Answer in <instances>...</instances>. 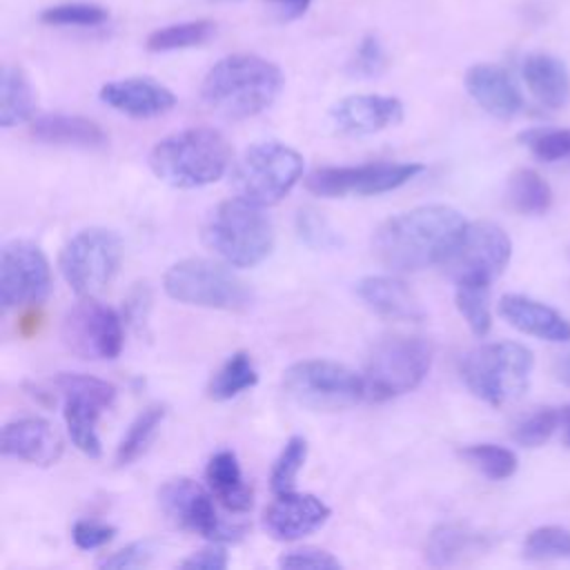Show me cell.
Segmentation results:
<instances>
[{
    "instance_id": "obj_1",
    "label": "cell",
    "mask_w": 570,
    "mask_h": 570,
    "mask_svg": "<svg viewBox=\"0 0 570 570\" xmlns=\"http://www.w3.org/2000/svg\"><path fill=\"white\" fill-rule=\"evenodd\" d=\"M465 225L461 212L450 205H419L383 220L372 236V252L394 272L443 265Z\"/></svg>"
},
{
    "instance_id": "obj_2",
    "label": "cell",
    "mask_w": 570,
    "mask_h": 570,
    "mask_svg": "<svg viewBox=\"0 0 570 570\" xmlns=\"http://www.w3.org/2000/svg\"><path fill=\"white\" fill-rule=\"evenodd\" d=\"M283 85L285 76L276 62L256 53H229L203 78L200 98L214 114L245 120L272 107Z\"/></svg>"
},
{
    "instance_id": "obj_3",
    "label": "cell",
    "mask_w": 570,
    "mask_h": 570,
    "mask_svg": "<svg viewBox=\"0 0 570 570\" xmlns=\"http://www.w3.org/2000/svg\"><path fill=\"white\" fill-rule=\"evenodd\" d=\"M232 163L227 138L214 127H189L158 140L149 151L154 176L178 189H196L223 178Z\"/></svg>"
},
{
    "instance_id": "obj_4",
    "label": "cell",
    "mask_w": 570,
    "mask_h": 570,
    "mask_svg": "<svg viewBox=\"0 0 570 570\" xmlns=\"http://www.w3.org/2000/svg\"><path fill=\"white\" fill-rule=\"evenodd\" d=\"M203 240L227 265L254 267L274 249V225L261 205L236 196L214 207Z\"/></svg>"
},
{
    "instance_id": "obj_5",
    "label": "cell",
    "mask_w": 570,
    "mask_h": 570,
    "mask_svg": "<svg viewBox=\"0 0 570 570\" xmlns=\"http://www.w3.org/2000/svg\"><path fill=\"white\" fill-rule=\"evenodd\" d=\"M534 367L532 352L514 341L481 345L461 358L459 372L468 390L490 405L519 399Z\"/></svg>"
},
{
    "instance_id": "obj_6",
    "label": "cell",
    "mask_w": 570,
    "mask_h": 570,
    "mask_svg": "<svg viewBox=\"0 0 570 570\" xmlns=\"http://www.w3.org/2000/svg\"><path fill=\"white\" fill-rule=\"evenodd\" d=\"M169 298L223 312H247L254 305L252 287L229 267L207 258H183L163 278Z\"/></svg>"
},
{
    "instance_id": "obj_7",
    "label": "cell",
    "mask_w": 570,
    "mask_h": 570,
    "mask_svg": "<svg viewBox=\"0 0 570 570\" xmlns=\"http://www.w3.org/2000/svg\"><path fill=\"white\" fill-rule=\"evenodd\" d=\"M303 176V156L278 140L249 145L232 171L234 191L261 207L276 205Z\"/></svg>"
},
{
    "instance_id": "obj_8",
    "label": "cell",
    "mask_w": 570,
    "mask_h": 570,
    "mask_svg": "<svg viewBox=\"0 0 570 570\" xmlns=\"http://www.w3.org/2000/svg\"><path fill=\"white\" fill-rule=\"evenodd\" d=\"M432 365V345L421 336H387L374 345L365 365V399L383 403L412 392Z\"/></svg>"
},
{
    "instance_id": "obj_9",
    "label": "cell",
    "mask_w": 570,
    "mask_h": 570,
    "mask_svg": "<svg viewBox=\"0 0 570 570\" xmlns=\"http://www.w3.org/2000/svg\"><path fill=\"white\" fill-rule=\"evenodd\" d=\"M285 394L309 410L334 412L365 399V381L352 367L330 358H305L283 372Z\"/></svg>"
},
{
    "instance_id": "obj_10",
    "label": "cell",
    "mask_w": 570,
    "mask_h": 570,
    "mask_svg": "<svg viewBox=\"0 0 570 570\" xmlns=\"http://www.w3.org/2000/svg\"><path fill=\"white\" fill-rule=\"evenodd\" d=\"M122 263V240L114 229L87 227L73 234L58 258L67 285L82 298H94L116 278Z\"/></svg>"
},
{
    "instance_id": "obj_11",
    "label": "cell",
    "mask_w": 570,
    "mask_h": 570,
    "mask_svg": "<svg viewBox=\"0 0 570 570\" xmlns=\"http://www.w3.org/2000/svg\"><path fill=\"white\" fill-rule=\"evenodd\" d=\"M56 387L65 399L62 414L73 445L89 459H98L102 448L96 428L102 412L114 405L116 387L105 379L76 372H60Z\"/></svg>"
},
{
    "instance_id": "obj_12",
    "label": "cell",
    "mask_w": 570,
    "mask_h": 570,
    "mask_svg": "<svg viewBox=\"0 0 570 570\" xmlns=\"http://www.w3.org/2000/svg\"><path fill=\"white\" fill-rule=\"evenodd\" d=\"M425 167L421 163H363L343 167H316L305 178V187L323 198L376 196L410 183Z\"/></svg>"
},
{
    "instance_id": "obj_13",
    "label": "cell",
    "mask_w": 570,
    "mask_h": 570,
    "mask_svg": "<svg viewBox=\"0 0 570 570\" xmlns=\"http://www.w3.org/2000/svg\"><path fill=\"white\" fill-rule=\"evenodd\" d=\"M512 256L510 236L494 223L465 225L456 245L443 261L445 274L454 283H492L503 274Z\"/></svg>"
},
{
    "instance_id": "obj_14",
    "label": "cell",
    "mask_w": 570,
    "mask_h": 570,
    "mask_svg": "<svg viewBox=\"0 0 570 570\" xmlns=\"http://www.w3.org/2000/svg\"><path fill=\"white\" fill-rule=\"evenodd\" d=\"M214 494L187 476L171 479L158 490V505L167 519L176 525L191 530L209 541H238L247 532V525L232 523L218 517L214 508Z\"/></svg>"
},
{
    "instance_id": "obj_15",
    "label": "cell",
    "mask_w": 570,
    "mask_h": 570,
    "mask_svg": "<svg viewBox=\"0 0 570 570\" xmlns=\"http://www.w3.org/2000/svg\"><path fill=\"white\" fill-rule=\"evenodd\" d=\"M60 336L65 347L80 358L111 361L122 350L120 316L91 298H85L65 314Z\"/></svg>"
},
{
    "instance_id": "obj_16",
    "label": "cell",
    "mask_w": 570,
    "mask_h": 570,
    "mask_svg": "<svg viewBox=\"0 0 570 570\" xmlns=\"http://www.w3.org/2000/svg\"><path fill=\"white\" fill-rule=\"evenodd\" d=\"M51 292V267L31 240H11L0 254V303L4 309L38 305Z\"/></svg>"
},
{
    "instance_id": "obj_17",
    "label": "cell",
    "mask_w": 570,
    "mask_h": 570,
    "mask_svg": "<svg viewBox=\"0 0 570 570\" xmlns=\"http://www.w3.org/2000/svg\"><path fill=\"white\" fill-rule=\"evenodd\" d=\"M330 120L343 134L367 136L399 125L403 120V102L394 96L354 94L332 105Z\"/></svg>"
},
{
    "instance_id": "obj_18",
    "label": "cell",
    "mask_w": 570,
    "mask_h": 570,
    "mask_svg": "<svg viewBox=\"0 0 570 570\" xmlns=\"http://www.w3.org/2000/svg\"><path fill=\"white\" fill-rule=\"evenodd\" d=\"M330 519V505L316 494L283 492L267 505L263 521L267 532L281 541H296L312 534Z\"/></svg>"
},
{
    "instance_id": "obj_19",
    "label": "cell",
    "mask_w": 570,
    "mask_h": 570,
    "mask_svg": "<svg viewBox=\"0 0 570 570\" xmlns=\"http://www.w3.org/2000/svg\"><path fill=\"white\" fill-rule=\"evenodd\" d=\"M60 432L45 419L27 416L9 421L2 428V454L31 465H53L62 454Z\"/></svg>"
},
{
    "instance_id": "obj_20",
    "label": "cell",
    "mask_w": 570,
    "mask_h": 570,
    "mask_svg": "<svg viewBox=\"0 0 570 570\" xmlns=\"http://www.w3.org/2000/svg\"><path fill=\"white\" fill-rule=\"evenodd\" d=\"M100 100L131 118H156L171 111L176 105V96L169 87L145 76L105 82L100 87Z\"/></svg>"
},
{
    "instance_id": "obj_21",
    "label": "cell",
    "mask_w": 570,
    "mask_h": 570,
    "mask_svg": "<svg viewBox=\"0 0 570 570\" xmlns=\"http://www.w3.org/2000/svg\"><path fill=\"white\" fill-rule=\"evenodd\" d=\"M463 85L470 98L490 116L510 120L523 109V96L514 78L499 65L479 62L465 71Z\"/></svg>"
},
{
    "instance_id": "obj_22",
    "label": "cell",
    "mask_w": 570,
    "mask_h": 570,
    "mask_svg": "<svg viewBox=\"0 0 570 570\" xmlns=\"http://www.w3.org/2000/svg\"><path fill=\"white\" fill-rule=\"evenodd\" d=\"M499 314L508 321L514 330L550 341V343H566L570 341V321L557 312L554 307L534 301L523 294H505L499 301Z\"/></svg>"
},
{
    "instance_id": "obj_23",
    "label": "cell",
    "mask_w": 570,
    "mask_h": 570,
    "mask_svg": "<svg viewBox=\"0 0 570 570\" xmlns=\"http://www.w3.org/2000/svg\"><path fill=\"white\" fill-rule=\"evenodd\" d=\"M29 134L42 145L73 147V149H105L109 145L107 131L91 118L78 114H45L31 118Z\"/></svg>"
},
{
    "instance_id": "obj_24",
    "label": "cell",
    "mask_w": 570,
    "mask_h": 570,
    "mask_svg": "<svg viewBox=\"0 0 570 570\" xmlns=\"http://www.w3.org/2000/svg\"><path fill=\"white\" fill-rule=\"evenodd\" d=\"M356 296L379 316L390 321H421L423 307L414 289L394 276H365L356 283Z\"/></svg>"
},
{
    "instance_id": "obj_25",
    "label": "cell",
    "mask_w": 570,
    "mask_h": 570,
    "mask_svg": "<svg viewBox=\"0 0 570 570\" xmlns=\"http://www.w3.org/2000/svg\"><path fill=\"white\" fill-rule=\"evenodd\" d=\"M530 94L550 109H561L570 102V73L566 65L550 53H530L521 67Z\"/></svg>"
},
{
    "instance_id": "obj_26",
    "label": "cell",
    "mask_w": 570,
    "mask_h": 570,
    "mask_svg": "<svg viewBox=\"0 0 570 570\" xmlns=\"http://www.w3.org/2000/svg\"><path fill=\"white\" fill-rule=\"evenodd\" d=\"M205 479L214 499L229 512H247L252 508V488L245 483L232 450H220L209 459Z\"/></svg>"
},
{
    "instance_id": "obj_27",
    "label": "cell",
    "mask_w": 570,
    "mask_h": 570,
    "mask_svg": "<svg viewBox=\"0 0 570 570\" xmlns=\"http://www.w3.org/2000/svg\"><path fill=\"white\" fill-rule=\"evenodd\" d=\"M488 550V539L463 525L443 523L425 541V561L430 566H454Z\"/></svg>"
},
{
    "instance_id": "obj_28",
    "label": "cell",
    "mask_w": 570,
    "mask_h": 570,
    "mask_svg": "<svg viewBox=\"0 0 570 570\" xmlns=\"http://www.w3.org/2000/svg\"><path fill=\"white\" fill-rule=\"evenodd\" d=\"M36 94L29 76L18 65H4L0 73V125L13 127L33 118Z\"/></svg>"
},
{
    "instance_id": "obj_29",
    "label": "cell",
    "mask_w": 570,
    "mask_h": 570,
    "mask_svg": "<svg viewBox=\"0 0 570 570\" xmlns=\"http://www.w3.org/2000/svg\"><path fill=\"white\" fill-rule=\"evenodd\" d=\"M216 36V22L200 18V20H187V22H174L165 24L160 29H154L147 40L145 49L151 53H165V51H180L191 47H203Z\"/></svg>"
},
{
    "instance_id": "obj_30",
    "label": "cell",
    "mask_w": 570,
    "mask_h": 570,
    "mask_svg": "<svg viewBox=\"0 0 570 570\" xmlns=\"http://www.w3.org/2000/svg\"><path fill=\"white\" fill-rule=\"evenodd\" d=\"M508 203L525 216L546 214L552 205V189L534 169H517L508 180Z\"/></svg>"
},
{
    "instance_id": "obj_31",
    "label": "cell",
    "mask_w": 570,
    "mask_h": 570,
    "mask_svg": "<svg viewBox=\"0 0 570 570\" xmlns=\"http://www.w3.org/2000/svg\"><path fill=\"white\" fill-rule=\"evenodd\" d=\"M256 383H258V372L254 367L252 356L247 352H234L212 376L207 392L214 401H229L240 392L254 387Z\"/></svg>"
},
{
    "instance_id": "obj_32",
    "label": "cell",
    "mask_w": 570,
    "mask_h": 570,
    "mask_svg": "<svg viewBox=\"0 0 570 570\" xmlns=\"http://www.w3.org/2000/svg\"><path fill=\"white\" fill-rule=\"evenodd\" d=\"M165 419V405L154 403L149 407H145L129 425V430L125 432V436L120 439L118 448H116V465H129L134 463L151 443L156 430L160 428Z\"/></svg>"
},
{
    "instance_id": "obj_33",
    "label": "cell",
    "mask_w": 570,
    "mask_h": 570,
    "mask_svg": "<svg viewBox=\"0 0 570 570\" xmlns=\"http://www.w3.org/2000/svg\"><path fill=\"white\" fill-rule=\"evenodd\" d=\"M456 292H454V301H456V309L463 316V321L468 323V327L476 334V336H485L492 327V314H490V283H474V281H465V283H454Z\"/></svg>"
},
{
    "instance_id": "obj_34",
    "label": "cell",
    "mask_w": 570,
    "mask_h": 570,
    "mask_svg": "<svg viewBox=\"0 0 570 570\" xmlns=\"http://www.w3.org/2000/svg\"><path fill=\"white\" fill-rule=\"evenodd\" d=\"M461 456L490 481H503L517 472V454L497 443H474L461 450Z\"/></svg>"
},
{
    "instance_id": "obj_35",
    "label": "cell",
    "mask_w": 570,
    "mask_h": 570,
    "mask_svg": "<svg viewBox=\"0 0 570 570\" xmlns=\"http://www.w3.org/2000/svg\"><path fill=\"white\" fill-rule=\"evenodd\" d=\"M523 557L530 561L570 559V530L561 525L534 528L523 541Z\"/></svg>"
},
{
    "instance_id": "obj_36",
    "label": "cell",
    "mask_w": 570,
    "mask_h": 570,
    "mask_svg": "<svg viewBox=\"0 0 570 570\" xmlns=\"http://www.w3.org/2000/svg\"><path fill=\"white\" fill-rule=\"evenodd\" d=\"M40 22L49 27H98L109 13L96 2H62L40 11Z\"/></svg>"
},
{
    "instance_id": "obj_37",
    "label": "cell",
    "mask_w": 570,
    "mask_h": 570,
    "mask_svg": "<svg viewBox=\"0 0 570 570\" xmlns=\"http://www.w3.org/2000/svg\"><path fill=\"white\" fill-rule=\"evenodd\" d=\"M519 140L543 163L570 160V129L532 127L521 131Z\"/></svg>"
},
{
    "instance_id": "obj_38",
    "label": "cell",
    "mask_w": 570,
    "mask_h": 570,
    "mask_svg": "<svg viewBox=\"0 0 570 570\" xmlns=\"http://www.w3.org/2000/svg\"><path fill=\"white\" fill-rule=\"evenodd\" d=\"M307 459V441L303 436H289L287 443L283 445L281 454L274 461L272 474H269V485L274 494L292 492L296 485V476L301 468L305 465Z\"/></svg>"
},
{
    "instance_id": "obj_39",
    "label": "cell",
    "mask_w": 570,
    "mask_h": 570,
    "mask_svg": "<svg viewBox=\"0 0 570 570\" xmlns=\"http://www.w3.org/2000/svg\"><path fill=\"white\" fill-rule=\"evenodd\" d=\"M561 425V410L537 407L534 412L521 416L512 428V439L523 448L543 445Z\"/></svg>"
},
{
    "instance_id": "obj_40",
    "label": "cell",
    "mask_w": 570,
    "mask_h": 570,
    "mask_svg": "<svg viewBox=\"0 0 570 570\" xmlns=\"http://www.w3.org/2000/svg\"><path fill=\"white\" fill-rule=\"evenodd\" d=\"M294 225L298 238L312 249H336L341 245V236L332 223L312 207H301L296 212Z\"/></svg>"
},
{
    "instance_id": "obj_41",
    "label": "cell",
    "mask_w": 570,
    "mask_h": 570,
    "mask_svg": "<svg viewBox=\"0 0 570 570\" xmlns=\"http://www.w3.org/2000/svg\"><path fill=\"white\" fill-rule=\"evenodd\" d=\"M385 67H387V56H385V49H383L381 40L374 33L363 36L361 42L356 45L350 62H347L350 76L376 78L385 71Z\"/></svg>"
},
{
    "instance_id": "obj_42",
    "label": "cell",
    "mask_w": 570,
    "mask_h": 570,
    "mask_svg": "<svg viewBox=\"0 0 570 570\" xmlns=\"http://www.w3.org/2000/svg\"><path fill=\"white\" fill-rule=\"evenodd\" d=\"M122 314L125 321L129 323V327L136 334H145L147 332V321H149V312H151V289L147 283H136L129 294L122 301Z\"/></svg>"
},
{
    "instance_id": "obj_43",
    "label": "cell",
    "mask_w": 570,
    "mask_h": 570,
    "mask_svg": "<svg viewBox=\"0 0 570 570\" xmlns=\"http://www.w3.org/2000/svg\"><path fill=\"white\" fill-rule=\"evenodd\" d=\"M281 568H314V570H336L343 563L327 550L321 548H301V550H289L281 554L278 559Z\"/></svg>"
},
{
    "instance_id": "obj_44",
    "label": "cell",
    "mask_w": 570,
    "mask_h": 570,
    "mask_svg": "<svg viewBox=\"0 0 570 570\" xmlns=\"http://www.w3.org/2000/svg\"><path fill=\"white\" fill-rule=\"evenodd\" d=\"M116 534L114 525L100 523V521H91V519H80L73 523L71 528V539L80 550H96L102 548L105 543H109Z\"/></svg>"
},
{
    "instance_id": "obj_45",
    "label": "cell",
    "mask_w": 570,
    "mask_h": 570,
    "mask_svg": "<svg viewBox=\"0 0 570 570\" xmlns=\"http://www.w3.org/2000/svg\"><path fill=\"white\" fill-rule=\"evenodd\" d=\"M154 557V548L149 541H136L129 543L116 552H111L109 557H105L102 561H98L100 568H114V570H127V568H142L145 563H149V559Z\"/></svg>"
},
{
    "instance_id": "obj_46",
    "label": "cell",
    "mask_w": 570,
    "mask_h": 570,
    "mask_svg": "<svg viewBox=\"0 0 570 570\" xmlns=\"http://www.w3.org/2000/svg\"><path fill=\"white\" fill-rule=\"evenodd\" d=\"M229 557L225 552V548H220L216 541L194 554H189L187 559L180 561V568H191V570H223L227 568Z\"/></svg>"
},
{
    "instance_id": "obj_47",
    "label": "cell",
    "mask_w": 570,
    "mask_h": 570,
    "mask_svg": "<svg viewBox=\"0 0 570 570\" xmlns=\"http://www.w3.org/2000/svg\"><path fill=\"white\" fill-rule=\"evenodd\" d=\"M267 2L274 4V7H278L283 20H296V18H301V16L307 11V7L312 4V0H267Z\"/></svg>"
},
{
    "instance_id": "obj_48",
    "label": "cell",
    "mask_w": 570,
    "mask_h": 570,
    "mask_svg": "<svg viewBox=\"0 0 570 570\" xmlns=\"http://www.w3.org/2000/svg\"><path fill=\"white\" fill-rule=\"evenodd\" d=\"M554 374H557V379H559L561 383L570 385V350L559 356V361H557V365H554Z\"/></svg>"
},
{
    "instance_id": "obj_49",
    "label": "cell",
    "mask_w": 570,
    "mask_h": 570,
    "mask_svg": "<svg viewBox=\"0 0 570 570\" xmlns=\"http://www.w3.org/2000/svg\"><path fill=\"white\" fill-rule=\"evenodd\" d=\"M561 428H563V443L570 448V405L561 407Z\"/></svg>"
},
{
    "instance_id": "obj_50",
    "label": "cell",
    "mask_w": 570,
    "mask_h": 570,
    "mask_svg": "<svg viewBox=\"0 0 570 570\" xmlns=\"http://www.w3.org/2000/svg\"><path fill=\"white\" fill-rule=\"evenodd\" d=\"M214 2H229V0H214Z\"/></svg>"
}]
</instances>
